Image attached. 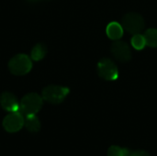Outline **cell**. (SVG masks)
Segmentation results:
<instances>
[{"instance_id": "1", "label": "cell", "mask_w": 157, "mask_h": 156, "mask_svg": "<svg viewBox=\"0 0 157 156\" xmlns=\"http://www.w3.org/2000/svg\"><path fill=\"white\" fill-rule=\"evenodd\" d=\"M42 104V97H40L36 93H29L22 97L19 103L18 111H20L25 116L37 114L40 110Z\"/></svg>"}, {"instance_id": "2", "label": "cell", "mask_w": 157, "mask_h": 156, "mask_svg": "<svg viewBox=\"0 0 157 156\" xmlns=\"http://www.w3.org/2000/svg\"><path fill=\"white\" fill-rule=\"evenodd\" d=\"M9 71L15 75H25L32 68V62L27 54H17L8 63Z\"/></svg>"}, {"instance_id": "3", "label": "cell", "mask_w": 157, "mask_h": 156, "mask_svg": "<svg viewBox=\"0 0 157 156\" xmlns=\"http://www.w3.org/2000/svg\"><path fill=\"white\" fill-rule=\"evenodd\" d=\"M121 25L123 29L128 31L130 34L135 35L141 33L144 29V19L140 14L131 12L122 17Z\"/></svg>"}, {"instance_id": "4", "label": "cell", "mask_w": 157, "mask_h": 156, "mask_svg": "<svg viewBox=\"0 0 157 156\" xmlns=\"http://www.w3.org/2000/svg\"><path fill=\"white\" fill-rule=\"evenodd\" d=\"M69 92L68 87L52 85L42 90V98L52 104H60L65 99Z\"/></svg>"}, {"instance_id": "5", "label": "cell", "mask_w": 157, "mask_h": 156, "mask_svg": "<svg viewBox=\"0 0 157 156\" xmlns=\"http://www.w3.org/2000/svg\"><path fill=\"white\" fill-rule=\"evenodd\" d=\"M98 75L107 81H115L119 77V70L113 61L109 58H103L98 63Z\"/></svg>"}, {"instance_id": "6", "label": "cell", "mask_w": 157, "mask_h": 156, "mask_svg": "<svg viewBox=\"0 0 157 156\" xmlns=\"http://www.w3.org/2000/svg\"><path fill=\"white\" fill-rule=\"evenodd\" d=\"M25 119L20 111L10 112L3 120V127L8 132H17L24 126Z\"/></svg>"}, {"instance_id": "7", "label": "cell", "mask_w": 157, "mask_h": 156, "mask_svg": "<svg viewBox=\"0 0 157 156\" xmlns=\"http://www.w3.org/2000/svg\"><path fill=\"white\" fill-rule=\"evenodd\" d=\"M111 53L113 55V57L121 62V63H125V62H129L132 59V50L130 48V46L121 40H116L110 48Z\"/></svg>"}, {"instance_id": "8", "label": "cell", "mask_w": 157, "mask_h": 156, "mask_svg": "<svg viewBox=\"0 0 157 156\" xmlns=\"http://www.w3.org/2000/svg\"><path fill=\"white\" fill-rule=\"evenodd\" d=\"M0 105L5 110L8 112H15L19 110V102L16 96L10 92H4L0 95Z\"/></svg>"}, {"instance_id": "9", "label": "cell", "mask_w": 157, "mask_h": 156, "mask_svg": "<svg viewBox=\"0 0 157 156\" xmlns=\"http://www.w3.org/2000/svg\"><path fill=\"white\" fill-rule=\"evenodd\" d=\"M106 33L110 40H118L123 35V28L118 22H110L106 29Z\"/></svg>"}, {"instance_id": "10", "label": "cell", "mask_w": 157, "mask_h": 156, "mask_svg": "<svg viewBox=\"0 0 157 156\" xmlns=\"http://www.w3.org/2000/svg\"><path fill=\"white\" fill-rule=\"evenodd\" d=\"M24 126L30 132H37L40 130V122L36 114L27 115L25 118Z\"/></svg>"}, {"instance_id": "11", "label": "cell", "mask_w": 157, "mask_h": 156, "mask_svg": "<svg viewBox=\"0 0 157 156\" xmlns=\"http://www.w3.org/2000/svg\"><path fill=\"white\" fill-rule=\"evenodd\" d=\"M46 53H47V49L45 45L41 43H38L31 50L30 56H31V59L34 61H40L45 57Z\"/></svg>"}, {"instance_id": "12", "label": "cell", "mask_w": 157, "mask_h": 156, "mask_svg": "<svg viewBox=\"0 0 157 156\" xmlns=\"http://www.w3.org/2000/svg\"><path fill=\"white\" fill-rule=\"evenodd\" d=\"M146 45L151 48H157V29H149L144 34Z\"/></svg>"}, {"instance_id": "13", "label": "cell", "mask_w": 157, "mask_h": 156, "mask_svg": "<svg viewBox=\"0 0 157 156\" xmlns=\"http://www.w3.org/2000/svg\"><path fill=\"white\" fill-rule=\"evenodd\" d=\"M131 42H132V47L135 50H138V51L143 50L146 46V42H145L144 37V35H142L140 33L133 35V37L132 38Z\"/></svg>"}, {"instance_id": "14", "label": "cell", "mask_w": 157, "mask_h": 156, "mask_svg": "<svg viewBox=\"0 0 157 156\" xmlns=\"http://www.w3.org/2000/svg\"><path fill=\"white\" fill-rule=\"evenodd\" d=\"M131 152L128 149L119 146H111L108 151V156H130Z\"/></svg>"}, {"instance_id": "15", "label": "cell", "mask_w": 157, "mask_h": 156, "mask_svg": "<svg viewBox=\"0 0 157 156\" xmlns=\"http://www.w3.org/2000/svg\"><path fill=\"white\" fill-rule=\"evenodd\" d=\"M130 156H150V154L145 151H135L131 153Z\"/></svg>"}, {"instance_id": "16", "label": "cell", "mask_w": 157, "mask_h": 156, "mask_svg": "<svg viewBox=\"0 0 157 156\" xmlns=\"http://www.w3.org/2000/svg\"><path fill=\"white\" fill-rule=\"evenodd\" d=\"M29 2H36V1H40V0H28Z\"/></svg>"}]
</instances>
